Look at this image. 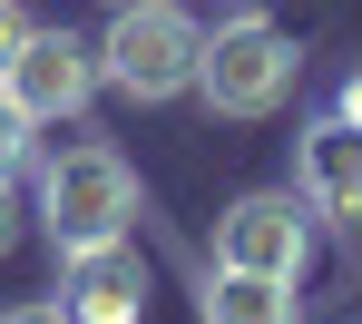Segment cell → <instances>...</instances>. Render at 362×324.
<instances>
[{"label": "cell", "instance_id": "obj_13", "mask_svg": "<svg viewBox=\"0 0 362 324\" xmlns=\"http://www.w3.org/2000/svg\"><path fill=\"white\" fill-rule=\"evenodd\" d=\"M343 118H362V60L343 69Z\"/></svg>", "mask_w": 362, "mask_h": 324}, {"label": "cell", "instance_id": "obj_5", "mask_svg": "<svg viewBox=\"0 0 362 324\" xmlns=\"http://www.w3.org/2000/svg\"><path fill=\"white\" fill-rule=\"evenodd\" d=\"M0 89H10L40 128H49V118H78V108L108 89V79H98V40H78V30H30V50L10 60Z\"/></svg>", "mask_w": 362, "mask_h": 324}, {"label": "cell", "instance_id": "obj_4", "mask_svg": "<svg viewBox=\"0 0 362 324\" xmlns=\"http://www.w3.org/2000/svg\"><path fill=\"white\" fill-rule=\"evenodd\" d=\"M216 265H245V275H284V285H303V265H313V216H303V196H294V187L235 196V206L216 216Z\"/></svg>", "mask_w": 362, "mask_h": 324}, {"label": "cell", "instance_id": "obj_3", "mask_svg": "<svg viewBox=\"0 0 362 324\" xmlns=\"http://www.w3.org/2000/svg\"><path fill=\"white\" fill-rule=\"evenodd\" d=\"M196 50H206V30L186 20L177 0H118L108 40H98V79L118 99H137V108H157V99L196 89Z\"/></svg>", "mask_w": 362, "mask_h": 324}, {"label": "cell", "instance_id": "obj_11", "mask_svg": "<svg viewBox=\"0 0 362 324\" xmlns=\"http://www.w3.org/2000/svg\"><path fill=\"white\" fill-rule=\"evenodd\" d=\"M0 324H69V305H59V295H40V305H10Z\"/></svg>", "mask_w": 362, "mask_h": 324}, {"label": "cell", "instance_id": "obj_10", "mask_svg": "<svg viewBox=\"0 0 362 324\" xmlns=\"http://www.w3.org/2000/svg\"><path fill=\"white\" fill-rule=\"evenodd\" d=\"M20 50H30V10H20V0H0V79H10Z\"/></svg>", "mask_w": 362, "mask_h": 324}, {"label": "cell", "instance_id": "obj_7", "mask_svg": "<svg viewBox=\"0 0 362 324\" xmlns=\"http://www.w3.org/2000/svg\"><path fill=\"white\" fill-rule=\"evenodd\" d=\"M294 196L323 216H362V118H313L294 138Z\"/></svg>", "mask_w": 362, "mask_h": 324}, {"label": "cell", "instance_id": "obj_6", "mask_svg": "<svg viewBox=\"0 0 362 324\" xmlns=\"http://www.w3.org/2000/svg\"><path fill=\"white\" fill-rule=\"evenodd\" d=\"M59 305H69V324H137L147 315V256L127 236L59 256Z\"/></svg>", "mask_w": 362, "mask_h": 324}, {"label": "cell", "instance_id": "obj_9", "mask_svg": "<svg viewBox=\"0 0 362 324\" xmlns=\"http://www.w3.org/2000/svg\"><path fill=\"white\" fill-rule=\"evenodd\" d=\"M30 147H40V118L0 89V177H20V167H30Z\"/></svg>", "mask_w": 362, "mask_h": 324}, {"label": "cell", "instance_id": "obj_2", "mask_svg": "<svg viewBox=\"0 0 362 324\" xmlns=\"http://www.w3.org/2000/svg\"><path fill=\"white\" fill-rule=\"evenodd\" d=\"M294 40L264 20V10H235V20H216L206 30V50H196V99L216 108V118H274L284 99H294Z\"/></svg>", "mask_w": 362, "mask_h": 324}, {"label": "cell", "instance_id": "obj_1", "mask_svg": "<svg viewBox=\"0 0 362 324\" xmlns=\"http://www.w3.org/2000/svg\"><path fill=\"white\" fill-rule=\"evenodd\" d=\"M127 226H137V177H127V157L108 138H78V147H59V157L40 167V236H49L59 256L108 246Z\"/></svg>", "mask_w": 362, "mask_h": 324}, {"label": "cell", "instance_id": "obj_8", "mask_svg": "<svg viewBox=\"0 0 362 324\" xmlns=\"http://www.w3.org/2000/svg\"><path fill=\"white\" fill-rule=\"evenodd\" d=\"M206 324H303V285L284 275H245V265H216L206 295H196Z\"/></svg>", "mask_w": 362, "mask_h": 324}, {"label": "cell", "instance_id": "obj_12", "mask_svg": "<svg viewBox=\"0 0 362 324\" xmlns=\"http://www.w3.org/2000/svg\"><path fill=\"white\" fill-rule=\"evenodd\" d=\"M20 246V196H10V177H0V256Z\"/></svg>", "mask_w": 362, "mask_h": 324}]
</instances>
